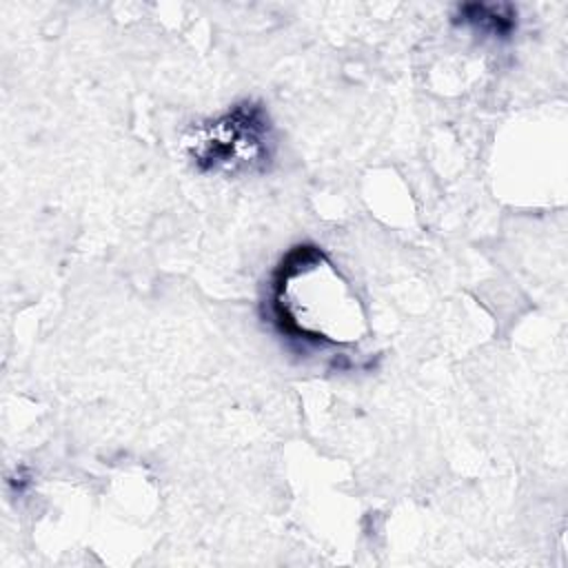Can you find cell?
<instances>
[{"instance_id": "6da1fadb", "label": "cell", "mask_w": 568, "mask_h": 568, "mask_svg": "<svg viewBox=\"0 0 568 568\" xmlns=\"http://www.w3.org/2000/svg\"><path fill=\"white\" fill-rule=\"evenodd\" d=\"M268 313L282 335L317 346L357 342L366 328L351 284L315 244H297L280 260Z\"/></svg>"}, {"instance_id": "7a4b0ae2", "label": "cell", "mask_w": 568, "mask_h": 568, "mask_svg": "<svg viewBox=\"0 0 568 568\" xmlns=\"http://www.w3.org/2000/svg\"><path fill=\"white\" fill-rule=\"evenodd\" d=\"M182 146L197 173H262L275 155V131L264 104L242 100L193 124Z\"/></svg>"}, {"instance_id": "3957f363", "label": "cell", "mask_w": 568, "mask_h": 568, "mask_svg": "<svg viewBox=\"0 0 568 568\" xmlns=\"http://www.w3.org/2000/svg\"><path fill=\"white\" fill-rule=\"evenodd\" d=\"M453 22L506 40L517 29V9L506 2H464L455 9Z\"/></svg>"}]
</instances>
